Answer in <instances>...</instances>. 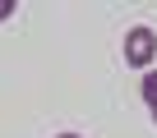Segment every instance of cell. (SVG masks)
Here are the masks:
<instances>
[{
    "instance_id": "277c9868",
    "label": "cell",
    "mask_w": 157,
    "mask_h": 138,
    "mask_svg": "<svg viewBox=\"0 0 157 138\" xmlns=\"http://www.w3.org/2000/svg\"><path fill=\"white\" fill-rule=\"evenodd\" d=\"M60 138H78V133H60Z\"/></svg>"
},
{
    "instance_id": "7a4b0ae2",
    "label": "cell",
    "mask_w": 157,
    "mask_h": 138,
    "mask_svg": "<svg viewBox=\"0 0 157 138\" xmlns=\"http://www.w3.org/2000/svg\"><path fill=\"white\" fill-rule=\"evenodd\" d=\"M143 101H148V111H152V120H157V74H143Z\"/></svg>"
},
{
    "instance_id": "3957f363",
    "label": "cell",
    "mask_w": 157,
    "mask_h": 138,
    "mask_svg": "<svg viewBox=\"0 0 157 138\" xmlns=\"http://www.w3.org/2000/svg\"><path fill=\"white\" fill-rule=\"evenodd\" d=\"M10 14H14V0H0V23H5Z\"/></svg>"
},
{
    "instance_id": "6da1fadb",
    "label": "cell",
    "mask_w": 157,
    "mask_h": 138,
    "mask_svg": "<svg viewBox=\"0 0 157 138\" xmlns=\"http://www.w3.org/2000/svg\"><path fill=\"white\" fill-rule=\"evenodd\" d=\"M152 55H157V32L152 28H129L125 32V60L129 64H152Z\"/></svg>"
}]
</instances>
